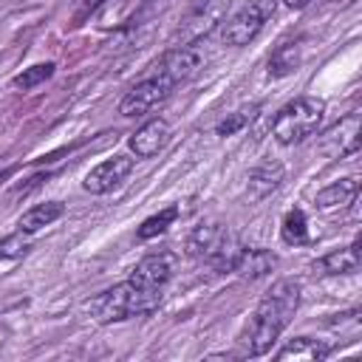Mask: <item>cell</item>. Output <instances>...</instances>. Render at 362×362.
Segmentation results:
<instances>
[{
    "label": "cell",
    "mask_w": 362,
    "mask_h": 362,
    "mask_svg": "<svg viewBox=\"0 0 362 362\" xmlns=\"http://www.w3.org/2000/svg\"><path fill=\"white\" fill-rule=\"evenodd\" d=\"M300 291H303L300 283L291 277H283L272 286V291L260 300L255 317L249 320L246 331L240 334V354L243 356H260L277 342V337L288 328V322L297 314Z\"/></svg>",
    "instance_id": "6da1fadb"
},
{
    "label": "cell",
    "mask_w": 362,
    "mask_h": 362,
    "mask_svg": "<svg viewBox=\"0 0 362 362\" xmlns=\"http://www.w3.org/2000/svg\"><path fill=\"white\" fill-rule=\"evenodd\" d=\"M158 303H161V291H147V288H139L130 280H124V283L96 294L88 303V311L99 325H110V322H122L130 317H147L158 308Z\"/></svg>",
    "instance_id": "7a4b0ae2"
},
{
    "label": "cell",
    "mask_w": 362,
    "mask_h": 362,
    "mask_svg": "<svg viewBox=\"0 0 362 362\" xmlns=\"http://www.w3.org/2000/svg\"><path fill=\"white\" fill-rule=\"evenodd\" d=\"M184 249L189 257L204 260L218 272H232V263L240 252V240L221 223H201L187 235Z\"/></svg>",
    "instance_id": "3957f363"
},
{
    "label": "cell",
    "mask_w": 362,
    "mask_h": 362,
    "mask_svg": "<svg viewBox=\"0 0 362 362\" xmlns=\"http://www.w3.org/2000/svg\"><path fill=\"white\" fill-rule=\"evenodd\" d=\"M325 113V102L317 96H300L288 102L272 122V136L277 144H300L303 139L314 136Z\"/></svg>",
    "instance_id": "277c9868"
},
{
    "label": "cell",
    "mask_w": 362,
    "mask_h": 362,
    "mask_svg": "<svg viewBox=\"0 0 362 362\" xmlns=\"http://www.w3.org/2000/svg\"><path fill=\"white\" fill-rule=\"evenodd\" d=\"M277 6H280V0H249L240 11H235V14L223 23L221 40H223L226 45H235V48L249 45V42L260 34V28L274 17Z\"/></svg>",
    "instance_id": "5b68a950"
},
{
    "label": "cell",
    "mask_w": 362,
    "mask_h": 362,
    "mask_svg": "<svg viewBox=\"0 0 362 362\" xmlns=\"http://www.w3.org/2000/svg\"><path fill=\"white\" fill-rule=\"evenodd\" d=\"M223 11L226 0H192L173 34V45H195L223 20Z\"/></svg>",
    "instance_id": "8992f818"
},
{
    "label": "cell",
    "mask_w": 362,
    "mask_h": 362,
    "mask_svg": "<svg viewBox=\"0 0 362 362\" xmlns=\"http://www.w3.org/2000/svg\"><path fill=\"white\" fill-rule=\"evenodd\" d=\"M170 93H173V85H170L164 76L153 74V76H147V79L136 82V85L124 93V99L119 102V113H122L124 119L144 116L147 110H153L156 105H161Z\"/></svg>",
    "instance_id": "52a82bcc"
},
{
    "label": "cell",
    "mask_w": 362,
    "mask_h": 362,
    "mask_svg": "<svg viewBox=\"0 0 362 362\" xmlns=\"http://www.w3.org/2000/svg\"><path fill=\"white\" fill-rule=\"evenodd\" d=\"M204 59L206 57H204V51L198 45H173L161 57V62L156 65V74L164 76L175 88V85L189 82L192 76H198V71L204 68Z\"/></svg>",
    "instance_id": "ba28073f"
},
{
    "label": "cell",
    "mask_w": 362,
    "mask_h": 362,
    "mask_svg": "<svg viewBox=\"0 0 362 362\" xmlns=\"http://www.w3.org/2000/svg\"><path fill=\"white\" fill-rule=\"evenodd\" d=\"M173 269H175V255L173 252H156V255L141 257L133 266L127 280L139 288H147V291H164V286L173 277Z\"/></svg>",
    "instance_id": "9c48e42d"
},
{
    "label": "cell",
    "mask_w": 362,
    "mask_h": 362,
    "mask_svg": "<svg viewBox=\"0 0 362 362\" xmlns=\"http://www.w3.org/2000/svg\"><path fill=\"white\" fill-rule=\"evenodd\" d=\"M130 170H133V158H130V156H113V158L96 164V167L85 175L82 187H85L90 195H105V192L116 189V187L130 175Z\"/></svg>",
    "instance_id": "30bf717a"
},
{
    "label": "cell",
    "mask_w": 362,
    "mask_h": 362,
    "mask_svg": "<svg viewBox=\"0 0 362 362\" xmlns=\"http://www.w3.org/2000/svg\"><path fill=\"white\" fill-rule=\"evenodd\" d=\"M359 147V116L348 113L345 119H339L334 127H328L320 139V150L328 156H351Z\"/></svg>",
    "instance_id": "8fae6325"
},
{
    "label": "cell",
    "mask_w": 362,
    "mask_h": 362,
    "mask_svg": "<svg viewBox=\"0 0 362 362\" xmlns=\"http://www.w3.org/2000/svg\"><path fill=\"white\" fill-rule=\"evenodd\" d=\"M283 178H286L283 161L266 158V161H260V164L249 173V187H246V192H249L252 201H263V198H269V195L283 184Z\"/></svg>",
    "instance_id": "7c38bea8"
},
{
    "label": "cell",
    "mask_w": 362,
    "mask_h": 362,
    "mask_svg": "<svg viewBox=\"0 0 362 362\" xmlns=\"http://www.w3.org/2000/svg\"><path fill=\"white\" fill-rule=\"evenodd\" d=\"M274 266H277V255H274V252L240 246V252H238V257H235V263H232V272H235L240 280H260V277H266Z\"/></svg>",
    "instance_id": "4fadbf2b"
},
{
    "label": "cell",
    "mask_w": 362,
    "mask_h": 362,
    "mask_svg": "<svg viewBox=\"0 0 362 362\" xmlns=\"http://www.w3.org/2000/svg\"><path fill=\"white\" fill-rule=\"evenodd\" d=\"M359 195V178L348 175V178H339L334 184H328L325 189H320L314 195V206L322 209V212H334V209H348Z\"/></svg>",
    "instance_id": "5bb4252c"
},
{
    "label": "cell",
    "mask_w": 362,
    "mask_h": 362,
    "mask_svg": "<svg viewBox=\"0 0 362 362\" xmlns=\"http://www.w3.org/2000/svg\"><path fill=\"white\" fill-rule=\"evenodd\" d=\"M167 136H170V124L164 119H150L130 136V150L139 158H150L167 144Z\"/></svg>",
    "instance_id": "9a60e30c"
},
{
    "label": "cell",
    "mask_w": 362,
    "mask_h": 362,
    "mask_svg": "<svg viewBox=\"0 0 362 362\" xmlns=\"http://www.w3.org/2000/svg\"><path fill=\"white\" fill-rule=\"evenodd\" d=\"M328 354H331V348H328L325 342L311 339V337H297V339H291L286 348L277 351V359H280V362H288V359H294V362H320V359H325Z\"/></svg>",
    "instance_id": "2e32d148"
},
{
    "label": "cell",
    "mask_w": 362,
    "mask_h": 362,
    "mask_svg": "<svg viewBox=\"0 0 362 362\" xmlns=\"http://www.w3.org/2000/svg\"><path fill=\"white\" fill-rule=\"evenodd\" d=\"M362 263V255H359V240H354L351 246L345 249H337V252H328L314 269H320L322 274H354Z\"/></svg>",
    "instance_id": "e0dca14e"
},
{
    "label": "cell",
    "mask_w": 362,
    "mask_h": 362,
    "mask_svg": "<svg viewBox=\"0 0 362 362\" xmlns=\"http://www.w3.org/2000/svg\"><path fill=\"white\" fill-rule=\"evenodd\" d=\"M300 59H303L300 40H286V42H280L272 51V57H269V74L272 76H288V74L297 71Z\"/></svg>",
    "instance_id": "ac0fdd59"
},
{
    "label": "cell",
    "mask_w": 362,
    "mask_h": 362,
    "mask_svg": "<svg viewBox=\"0 0 362 362\" xmlns=\"http://www.w3.org/2000/svg\"><path fill=\"white\" fill-rule=\"evenodd\" d=\"M62 212H65V206H62L59 201L37 204V206H31L28 212L20 215V229L28 232V235H34V232H40L42 226H51L57 218H62Z\"/></svg>",
    "instance_id": "d6986e66"
},
{
    "label": "cell",
    "mask_w": 362,
    "mask_h": 362,
    "mask_svg": "<svg viewBox=\"0 0 362 362\" xmlns=\"http://www.w3.org/2000/svg\"><path fill=\"white\" fill-rule=\"evenodd\" d=\"M280 235L286 243H305L308 240V221H305V212L303 209H288L286 218H283V226H280Z\"/></svg>",
    "instance_id": "ffe728a7"
},
{
    "label": "cell",
    "mask_w": 362,
    "mask_h": 362,
    "mask_svg": "<svg viewBox=\"0 0 362 362\" xmlns=\"http://www.w3.org/2000/svg\"><path fill=\"white\" fill-rule=\"evenodd\" d=\"M175 218H178V206H167V209H161L158 215H150V218L139 226V238H141V240L158 238L161 232H167V229L175 223Z\"/></svg>",
    "instance_id": "44dd1931"
},
{
    "label": "cell",
    "mask_w": 362,
    "mask_h": 362,
    "mask_svg": "<svg viewBox=\"0 0 362 362\" xmlns=\"http://www.w3.org/2000/svg\"><path fill=\"white\" fill-rule=\"evenodd\" d=\"M51 76H54V62H40V65H31L23 74H17L11 79V88L14 90H31V88H37L40 82H45Z\"/></svg>",
    "instance_id": "7402d4cb"
},
{
    "label": "cell",
    "mask_w": 362,
    "mask_h": 362,
    "mask_svg": "<svg viewBox=\"0 0 362 362\" xmlns=\"http://www.w3.org/2000/svg\"><path fill=\"white\" fill-rule=\"evenodd\" d=\"M31 249V235L28 232H14V235H6L3 240H0V263L3 260H17V257H23L25 252Z\"/></svg>",
    "instance_id": "603a6c76"
},
{
    "label": "cell",
    "mask_w": 362,
    "mask_h": 362,
    "mask_svg": "<svg viewBox=\"0 0 362 362\" xmlns=\"http://www.w3.org/2000/svg\"><path fill=\"white\" fill-rule=\"evenodd\" d=\"M255 110H257V107H249V110H238V113H229L223 122H218L215 133H218V136H232V133H238L243 124H249V122H252Z\"/></svg>",
    "instance_id": "cb8c5ba5"
},
{
    "label": "cell",
    "mask_w": 362,
    "mask_h": 362,
    "mask_svg": "<svg viewBox=\"0 0 362 362\" xmlns=\"http://www.w3.org/2000/svg\"><path fill=\"white\" fill-rule=\"evenodd\" d=\"M283 3H286L288 8H303V6H308L311 0H283Z\"/></svg>",
    "instance_id": "d4e9b609"
},
{
    "label": "cell",
    "mask_w": 362,
    "mask_h": 362,
    "mask_svg": "<svg viewBox=\"0 0 362 362\" xmlns=\"http://www.w3.org/2000/svg\"><path fill=\"white\" fill-rule=\"evenodd\" d=\"M153 3H158V0H153ZM161 3H167V0H161Z\"/></svg>",
    "instance_id": "484cf974"
}]
</instances>
